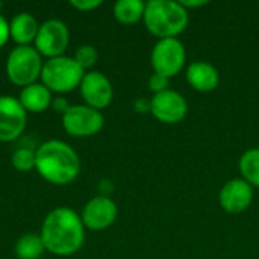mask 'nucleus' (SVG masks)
Segmentation results:
<instances>
[{
	"instance_id": "nucleus-1",
	"label": "nucleus",
	"mask_w": 259,
	"mask_h": 259,
	"mask_svg": "<svg viewBox=\"0 0 259 259\" xmlns=\"http://www.w3.org/2000/svg\"><path fill=\"white\" fill-rule=\"evenodd\" d=\"M41 240L44 247L55 255L76 253L85 241L82 219L70 208L53 209L42 223Z\"/></svg>"
},
{
	"instance_id": "nucleus-2",
	"label": "nucleus",
	"mask_w": 259,
	"mask_h": 259,
	"mask_svg": "<svg viewBox=\"0 0 259 259\" xmlns=\"http://www.w3.org/2000/svg\"><path fill=\"white\" fill-rule=\"evenodd\" d=\"M35 167L47 182L67 185L77 178L80 162L77 153L67 143L50 140L38 147Z\"/></svg>"
},
{
	"instance_id": "nucleus-3",
	"label": "nucleus",
	"mask_w": 259,
	"mask_h": 259,
	"mask_svg": "<svg viewBox=\"0 0 259 259\" xmlns=\"http://www.w3.org/2000/svg\"><path fill=\"white\" fill-rule=\"evenodd\" d=\"M143 21L146 29L158 39L178 38L188 26L190 12L181 2L150 0L146 3Z\"/></svg>"
},
{
	"instance_id": "nucleus-4",
	"label": "nucleus",
	"mask_w": 259,
	"mask_h": 259,
	"mask_svg": "<svg viewBox=\"0 0 259 259\" xmlns=\"http://www.w3.org/2000/svg\"><path fill=\"white\" fill-rule=\"evenodd\" d=\"M83 76V68L74 61V58L68 56L52 58L42 64L41 70L42 85L56 93H68L76 87H80Z\"/></svg>"
},
{
	"instance_id": "nucleus-5",
	"label": "nucleus",
	"mask_w": 259,
	"mask_h": 259,
	"mask_svg": "<svg viewBox=\"0 0 259 259\" xmlns=\"http://www.w3.org/2000/svg\"><path fill=\"white\" fill-rule=\"evenodd\" d=\"M41 55L36 52L35 47L18 46L8 56L6 73L14 85L29 87L35 83L38 76H41Z\"/></svg>"
},
{
	"instance_id": "nucleus-6",
	"label": "nucleus",
	"mask_w": 259,
	"mask_h": 259,
	"mask_svg": "<svg viewBox=\"0 0 259 259\" xmlns=\"http://www.w3.org/2000/svg\"><path fill=\"white\" fill-rule=\"evenodd\" d=\"M150 62L153 71L164 77L178 76L187 62V50L179 38L158 39L150 53Z\"/></svg>"
},
{
	"instance_id": "nucleus-7",
	"label": "nucleus",
	"mask_w": 259,
	"mask_h": 259,
	"mask_svg": "<svg viewBox=\"0 0 259 259\" xmlns=\"http://www.w3.org/2000/svg\"><path fill=\"white\" fill-rule=\"evenodd\" d=\"M105 118L100 111L87 105H74L62 115V124L67 134L73 137H93L103 127Z\"/></svg>"
},
{
	"instance_id": "nucleus-8",
	"label": "nucleus",
	"mask_w": 259,
	"mask_h": 259,
	"mask_svg": "<svg viewBox=\"0 0 259 259\" xmlns=\"http://www.w3.org/2000/svg\"><path fill=\"white\" fill-rule=\"evenodd\" d=\"M150 114L164 124H178L188 114L187 99L175 90H165L150 99Z\"/></svg>"
},
{
	"instance_id": "nucleus-9",
	"label": "nucleus",
	"mask_w": 259,
	"mask_h": 259,
	"mask_svg": "<svg viewBox=\"0 0 259 259\" xmlns=\"http://www.w3.org/2000/svg\"><path fill=\"white\" fill-rule=\"evenodd\" d=\"M68 38V27L61 20L52 18L39 26L35 38V49L39 55H44L49 59L58 58L67 49Z\"/></svg>"
},
{
	"instance_id": "nucleus-10",
	"label": "nucleus",
	"mask_w": 259,
	"mask_h": 259,
	"mask_svg": "<svg viewBox=\"0 0 259 259\" xmlns=\"http://www.w3.org/2000/svg\"><path fill=\"white\" fill-rule=\"evenodd\" d=\"M26 127V109L20 100L0 97V141H12L18 138Z\"/></svg>"
},
{
	"instance_id": "nucleus-11",
	"label": "nucleus",
	"mask_w": 259,
	"mask_h": 259,
	"mask_svg": "<svg viewBox=\"0 0 259 259\" xmlns=\"http://www.w3.org/2000/svg\"><path fill=\"white\" fill-rule=\"evenodd\" d=\"M252 200L253 187L241 178L228 181L219 193V203L228 214L244 212L252 205Z\"/></svg>"
},
{
	"instance_id": "nucleus-12",
	"label": "nucleus",
	"mask_w": 259,
	"mask_h": 259,
	"mask_svg": "<svg viewBox=\"0 0 259 259\" xmlns=\"http://www.w3.org/2000/svg\"><path fill=\"white\" fill-rule=\"evenodd\" d=\"M80 94L87 106L100 111L112 102L114 90L109 79L103 73L90 71L80 82Z\"/></svg>"
},
{
	"instance_id": "nucleus-13",
	"label": "nucleus",
	"mask_w": 259,
	"mask_h": 259,
	"mask_svg": "<svg viewBox=\"0 0 259 259\" xmlns=\"http://www.w3.org/2000/svg\"><path fill=\"white\" fill-rule=\"evenodd\" d=\"M118 209L112 199L99 196L91 199L82 211V223L91 231H103L109 228L117 219Z\"/></svg>"
},
{
	"instance_id": "nucleus-14",
	"label": "nucleus",
	"mask_w": 259,
	"mask_h": 259,
	"mask_svg": "<svg viewBox=\"0 0 259 259\" xmlns=\"http://www.w3.org/2000/svg\"><path fill=\"white\" fill-rule=\"evenodd\" d=\"M187 82L199 93H211L220 83L219 70L206 61H194L187 67Z\"/></svg>"
},
{
	"instance_id": "nucleus-15",
	"label": "nucleus",
	"mask_w": 259,
	"mask_h": 259,
	"mask_svg": "<svg viewBox=\"0 0 259 259\" xmlns=\"http://www.w3.org/2000/svg\"><path fill=\"white\" fill-rule=\"evenodd\" d=\"M20 103L26 111L30 112H42L52 103V93L42 83H32L24 87L20 93Z\"/></svg>"
},
{
	"instance_id": "nucleus-16",
	"label": "nucleus",
	"mask_w": 259,
	"mask_h": 259,
	"mask_svg": "<svg viewBox=\"0 0 259 259\" xmlns=\"http://www.w3.org/2000/svg\"><path fill=\"white\" fill-rule=\"evenodd\" d=\"M38 29L39 27H38L35 17H32L30 14H26V12L15 15L9 24L11 36L20 46H27L29 42L35 41Z\"/></svg>"
},
{
	"instance_id": "nucleus-17",
	"label": "nucleus",
	"mask_w": 259,
	"mask_h": 259,
	"mask_svg": "<svg viewBox=\"0 0 259 259\" xmlns=\"http://www.w3.org/2000/svg\"><path fill=\"white\" fill-rule=\"evenodd\" d=\"M146 3L141 0H118L114 5V17L121 24L131 26L143 20Z\"/></svg>"
},
{
	"instance_id": "nucleus-18",
	"label": "nucleus",
	"mask_w": 259,
	"mask_h": 259,
	"mask_svg": "<svg viewBox=\"0 0 259 259\" xmlns=\"http://www.w3.org/2000/svg\"><path fill=\"white\" fill-rule=\"evenodd\" d=\"M241 179L250 184L253 188H259V149L253 147L246 150L238 162Z\"/></svg>"
},
{
	"instance_id": "nucleus-19",
	"label": "nucleus",
	"mask_w": 259,
	"mask_h": 259,
	"mask_svg": "<svg viewBox=\"0 0 259 259\" xmlns=\"http://www.w3.org/2000/svg\"><path fill=\"white\" fill-rule=\"evenodd\" d=\"M44 243L41 235L27 234L23 235L15 246V253L18 259H38L44 252Z\"/></svg>"
},
{
	"instance_id": "nucleus-20",
	"label": "nucleus",
	"mask_w": 259,
	"mask_h": 259,
	"mask_svg": "<svg viewBox=\"0 0 259 259\" xmlns=\"http://www.w3.org/2000/svg\"><path fill=\"white\" fill-rule=\"evenodd\" d=\"M35 161H36V152L27 147H21L15 150L12 155V165L18 171H30L35 167Z\"/></svg>"
},
{
	"instance_id": "nucleus-21",
	"label": "nucleus",
	"mask_w": 259,
	"mask_h": 259,
	"mask_svg": "<svg viewBox=\"0 0 259 259\" xmlns=\"http://www.w3.org/2000/svg\"><path fill=\"white\" fill-rule=\"evenodd\" d=\"M74 61L85 70V68H91L96 62H97V50L96 47L85 44L80 46L76 53H74Z\"/></svg>"
},
{
	"instance_id": "nucleus-22",
	"label": "nucleus",
	"mask_w": 259,
	"mask_h": 259,
	"mask_svg": "<svg viewBox=\"0 0 259 259\" xmlns=\"http://www.w3.org/2000/svg\"><path fill=\"white\" fill-rule=\"evenodd\" d=\"M168 83H170V79L168 77H164L161 74H156L153 73L149 79V90L155 94H159L165 90H168Z\"/></svg>"
},
{
	"instance_id": "nucleus-23",
	"label": "nucleus",
	"mask_w": 259,
	"mask_h": 259,
	"mask_svg": "<svg viewBox=\"0 0 259 259\" xmlns=\"http://www.w3.org/2000/svg\"><path fill=\"white\" fill-rule=\"evenodd\" d=\"M70 5L79 11L87 12V11H93V9L99 8L102 5V0H71Z\"/></svg>"
},
{
	"instance_id": "nucleus-24",
	"label": "nucleus",
	"mask_w": 259,
	"mask_h": 259,
	"mask_svg": "<svg viewBox=\"0 0 259 259\" xmlns=\"http://www.w3.org/2000/svg\"><path fill=\"white\" fill-rule=\"evenodd\" d=\"M11 35V30H9V23L6 21V18L0 14V47L6 44L8 38Z\"/></svg>"
},
{
	"instance_id": "nucleus-25",
	"label": "nucleus",
	"mask_w": 259,
	"mask_h": 259,
	"mask_svg": "<svg viewBox=\"0 0 259 259\" xmlns=\"http://www.w3.org/2000/svg\"><path fill=\"white\" fill-rule=\"evenodd\" d=\"M181 3H182V6H184L187 11H190L191 8H200V6L208 5L206 0H182Z\"/></svg>"
},
{
	"instance_id": "nucleus-26",
	"label": "nucleus",
	"mask_w": 259,
	"mask_h": 259,
	"mask_svg": "<svg viewBox=\"0 0 259 259\" xmlns=\"http://www.w3.org/2000/svg\"><path fill=\"white\" fill-rule=\"evenodd\" d=\"M53 108H55L58 112H62V115H64L70 106H68V103H67L65 99H61V97H59V99H56V100L53 102Z\"/></svg>"
},
{
	"instance_id": "nucleus-27",
	"label": "nucleus",
	"mask_w": 259,
	"mask_h": 259,
	"mask_svg": "<svg viewBox=\"0 0 259 259\" xmlns=\"http://www.w3.org/2000/svg\"><path fill=\"white\" fill-rule=\"evenodd\" d=\"M135 108H137V111H140V112H146V111L150 112V100H149V102H147V100H138V102L135 103Z\"/></svg>"
},
{
	"instance_id": "nucleus-28",
	"label": "nucleus",
	"mask_w": 259,
	"mask_h": 259,
	"mask_svg": "<svg viewBox=\"0 0 259 259\" xmlns=\"http://www.w3.org/2000/svg\"><path fill=\"white\" fill-rule=\"evenodd\" d=\"M0 8H2V2H0Z\"/></svg>"
}]
</instances>
